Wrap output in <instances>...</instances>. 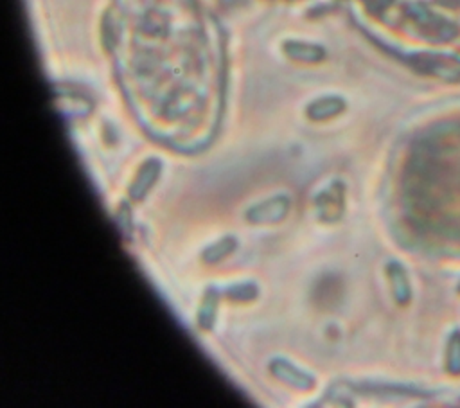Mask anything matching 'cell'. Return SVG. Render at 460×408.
<instances>
[{
    "label": "cell",
    "mask_w": 460,
    "mask_h": 408,
    "mask_svg": "<svg viewBox=\"0 0 460 408\" xmlns=\"http://www.w3.org/2000/svg\"><path fill=\"white\" fill-rule=\"evenodd\" d=\"M386 275H388L392 295H394L395 302L399 306H408L411 302L413 293H411V282L406 273V268L397 261H390L386 264Z\"/></svg>",
    "instance_id": "1"
},
{
    "label": "cell",
    "mask_w": 460,
    "mask_h": 408,
    "mask_svg": "<svg viewBox=\"0 0 460 408\" xmlns=\"http://www.w3.org/2000/svg\"><path fill=\"white\" fill-rule=\"evenodd\" d=\"M444 372L453 379L460 377V327L458 325H455L446 336Z\"/></svg>",
    "instance_id": "2"
},
{
    "label": "cell",
    "mask_w": 460,
    "mask_h": 408,
    "mask_svg": "<svg viewBox=\"0 0 460 408\" xmlns=\"http://www.w3.org/2000/svg\"><path fill=\"white\" fill-rule=\"evenodd\" d=\"M286 52L296 59H304V61H316L322 58V49L313 47V45H300L298 41H289L286 47Z\"/></svg>",
    "instance_id": "3"
},
{
    "label": "cell",
    "mask_w": 460,
    "mask_h": 408,
    "mask_svg": "<svg viewBox=\"0 0 460 408\" xmlns=\"http://www.w3.org/2000/svg\"><path fill=\"white\" fill-rule=\"evenodd\" d=\"M341 108H343L341 99L325 97V99L316 101V102L309 108V115H311V117H327V115H331L332 111H340Z\"/></svg>",
    "instance_id": "4"
},
{
    "label": "cell",
    "mask_w": 460,
    "mask_h": 408,
    "mask_svg": "<svg viewBox=\"0 0 460 408\" xmlns=\"http://www.w3.org/2000/svg\"><path fill=\"white\" fill-rule=\"evenodd\" d=\"M455 293L460 295V279H458V282H456V286H455Z\"/></svg>",
    "instance_id": "5"
}]
</instances>
